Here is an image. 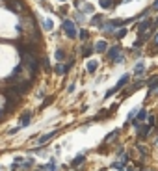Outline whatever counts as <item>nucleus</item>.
Listing matches in <instances>:
<instances>
[{"instance_id": "obj_1", "label": "nucleus", "mask_w": 158, "mask_h": 171, "mask_svg": "<svg viewBox=\"0 0 158 171\" xmlns=\"http://www.w3.org/2000/svg\"><path fill=\"white\" fill-rule=\"evenodd\" d=\"M63 32L67 34V37H69V39H74V37H76L74 22H73V21H69V19H65V21H63Z\"/></svg>"}, {"instance_id": "obj_2", "label": "nucleus", "mask_w": 158, "mask_h": 171, "mask_svg": "<svg viewBox=\"0 0 158 171\" xmlns=\"http://www.w3.org/2000/svg\"><path fill=\"white\" fill-rule=\"evenodd\" d=\"M151 26H154V21H151V19H145V21H141L140 24H138V30H140V36L141 34H145L147 30H149Z\"/></svg>"}, {"instance_id": "obj_3", "label": "nucleus", "mask_w": 158, "mask_h": 171, "mask_svg": "<svg viewBox=\"0 0 158 171\" xmlns=\"http://www.w3.org/2000/svg\"><path fill=\"white\" fill-rule=\"evenodd\" d=\"M71 65H73V60H71V62H69L67 65H62V63H60V65H56V69H54V71L58 73V74H67V73L71 71Z\"/></svg>"}, {"instance_id": "obj_4", "label": "nucleus", "mask_w": 158, "mask_h": 171, "mask_svg": "<svg viewBox=\"0 0 158 171\" xmlns=\"http://www.w3.org/2000/svg\"><path fill=\"white\" fill-rule=\"evenodd\" d=\"M56 134H58V130H52V132H47L45 136H41V138L37 139V143H39V145H45V143L48 142V139H52V138H54Z\"/></svg>"}, {"instance_id": "obj_5", "label": "nucleus", "mask_w": 158, "mask_h": 171, "mask_svg": "<svg viewBox=\"0 0 158 171\" xmlns=\"http://www.w3.org/2000/svg\"><path fill=\"white\" fill-rule=\"evenodd\" d=\"M130 82V74H123V76H121V80H119V82H117V86H115V91H117V89H121V88H125V86L126 84H129Z\"/></svg>"}, {"instance_id": "obj_6", "label": "nucleus", "mask_w": 158, "mask_h": 171, "mask_svg": "<svg viewBox=\"0 0 158 171\" xmlns=\"http://www.w3.org/2000/svg\"><path fill=\"white\" fill-rule=\"evenodd\" d=\"M30 119H32V112H24V115H21V125H22V128L28 127Z\"/></svg>"}, {"instance_id": "obj_7", "label": "nucleus", "mask_w": 158, "mask_h": 171, "mask_svg": "<svg viewBox=\"0 0 158 171\" xmlns=\"http://www.w3.org/2000/svg\"><path fill=\"white\" fill-rule=\"evenodd\" d=\"M84 160H86V156H84L82 153H80V154H76V158L73 160V162H71V165H73V167H76V165H80V164L84 162Z\"/></svg>"}, {"instance_id": "obj_8", "label": "nucleus", "mask_w": 158, "mask_h": 171, "mask_svg": "<svg viewBox=\"0 0 158 171\" xmlns=\"http://www.w3.org/2000/svg\"><path fill=\"white\" fill-rule=\"evenodd\" d=\"M95 50H97V52H104V50H108V45H106L104 41H99L95 45Z\"/></svg>"}, {"instance_id": "obj_9", "label": "nucleus", "mask_w": 158, "mask_h": 171, "mask_svg": "<svg viewBox=\"0 0 158 171\" xmlns=\"http://www.w3.org/2000/svg\"><path fill=\"white\" fill-rule=\"evenodd\" d=\"M143 71H145V65H143V62L136 63V67H134V74H141Z\"/></svg>"}, {"instance_id": "obj_10", "label": "nucleus", "mask_w": 158, "mask_h": 171, "mask_svg": "<svg viewBox=\"0 0 158 171\" xmlns=\"http://www.w3.org/2000/svg\"><path fill=\"white\" fill-rule=\"evenodd\" d=\"M91 54H93V47H91V45L84 47V50H82V56H84V58H89Z\"/></svg>"}, {"instance_id": "obj_11", "label": "nucleus", "mask_w": 158, "mask_h": 171, "mask_svg": "<svg viewBox=\"0 0 158 171\" xmlns=\"http://www.w3.org/2000/svg\"><path fill=\"white\" fill-rule=\"evenodd\" d=\"M147 84H149V88H151V89H156V88H158V76L149 78V82H147Z\"/></svg>"}, {"instance_id": "obj_12", "label": "nucleus", "mask_w": 158, "mask_h": 171, "mask_svg": "<svg viewBox=\"0 0 158 171\" xmlns=\"http://www.w3.org/2000/svg\"><path fill=\"white\" fill-rule=\"evenodd\" d=\"M97 67H99V63H97V62H89V63H88V71H89V73H95Z\"/></svg>"}, {"instance_id": "obj_13", "label": "nucleus", "mask_w": 158, "mask_h": 171, "mask_svg": "<svg viewBox=\"0 0 158 171\" xmlns=\"http://www.w3.org/2000/svg\"><path fill=\"white\" fill-rule=\"evenodd\" d=\"M100 21H103V17H100V15H95V17L91 19V24H93V26H100Z\"/></svg>"}, {"instance_id": "obj_14", "label": "nucleus", "mask_w": 158, "mask_h": 171, "mask_svg": "<svg viewBox=\"0 0 158 171\" xmlns=\"http://www.w3.org/2000/svg\"><path fill=\"white\" fill-rule=\"evenodd\" d=\"M100 6H103L104 9H110L112 6H114V2H112V0H100Z\"/></svg>"}, {"instance_id": "obj_15", "label": "nucleus", "mask_w": 158, "mask_h": 171, "mask_svg": "<svg viewBox=\"0 0 158 171\" xmlns=\"http://www.w3.org/2000/svg\"><path fill=\"white\" fill-rule=\"evenodd\" d=\"M138 151H140L141 154H145V156H147V154H149V149H147L145 145H141V143H138Z\"/></svg>"}, {"instance_id": "obj_16", "label": "nucleus", "mask_w": 158, "mask_h": 171, "mask_svg": "<svg viewBox=\"0 0 158 171\" xmlns=\"http://www.w3.org/2000/svg\"><path fill=\"white\" fill-rule=\"evenodd\" d=\"M56 60H60V62H62V60H65V52H63L62 48L56 50Z\"/></svg>"}, {"instance_id": "obj_17", "label": "nucleus", "mask_w": 158, "mask_h": 171, "mask_svg": "<svg viewBox=\"0 0 158 171\" xmlns=\"http://www.w3.org/2000/svg\"><path fill=\"white\" fill-rule=\"evenodd\" d=\"M145 117H147V112H145V110H141V112L138 110V121H143Z\"/></svg>"}, {"instance_id": "obj_18", "label": "nucleus", "mask_w": 158, "mask_h": 171, "mask_svg": "<svg viewBox=\"0 0 158 171\" xmlns=\"http://www.w3.org/2000/svg\"><path fill=\"white\" fill-rule=\"evenodd\" d=\"M43 26H45V30H52V21H50V19L43 21Z\"/></svg>"}, {"instance_id": "obj_19", "label": "nucleus", "mask_w": 158, "mask_h": 171, "mask_svg": "<svg viewBox=\"0 0 158 171\" xmlns=\"http://www.w3.org/2000/svg\"><path fill=\"white\" fill-rule=\"evenodd\" d=\"M78 36H80V39H82V41H86V39H88V32H86V30H80Z\"/></svg>"}, {"instance_id": "obj_20", "label": "nucleus", "mask_w": 158, "mask_h": 171, "mask_svg": "<svg viewBox=\"0 0 158 171\" xmlns=\"http://www.w3.org/2000/svg\"><path fill=\"white\" fill-rule=\"evenodd\" d=\"M126 36V28H121L119 32H117V39H121V37H125Z\"/></svg>"}, {"instance_id": "obj_21", "label": "nucleus", "mask_w": 158, "mask_h": 171, "mask_svg": "<svg viewBox=\"0 0 158 171\" xmlns=\"http://www.w3.org/2000/svg\"><path fill=\"white\" fill-rule=\"evenodd\" d=\"M84 11H86V13H93V6H91V4H86V6H84Z\"/></svg>"}, {"instance_id": "obj_22", "label": "nucleus", "mask_w": 158, "mask_h": 171, "mask_svg": "<svg viewBox=\"0 0 158 171\" xmlns=\"http://www.w3.org/2000/svg\"><path fill=\"white\" fill-rule=\"evenodd\" d=\"M138 114V110H132V112L129 114V121H132V119H134V115Z\"/></svg>"}, {"instance_id": "obj_23", "label": "nucleus", "mask_w": 158, "mask_h": 171, "mask_svg": "<svg viewBox=\"0 0 158 171\" xmlns=\"http://www.w3.org/2000/svg\"><path fill=\"white\" fill-rule=\"evenodd\" d=\"M152 9H158V0H154V4H152Z\"/></svg>"}, {"instance_id": "obj_24", "label": "nucleus", "mask_w": 158, "mask_h": 171, "mask_svg": "<svg viewBox=\"0 0 158 171\" xmlns=\"http://www.w3.org/2000/svg\"><path fill=\"white\" fill-rule=\"evenodd\" d=\"M154 43L158 45V34H156V36H154Z\"/></svg>"}, {"instance_id": "obj_25", "label": "nucleus", "mask_w": 158, "mask_h": 171, "mask_svg": "<svg viewBox=\"0 0 158 171\" xmlns=\"http://www.w3.org/2000/svg\"><path fill=\"white\" fill-rule=\"evenodd\" d=\"M154 143H156V145H158V138H156V139H154Z\"/></svg>"}, {"instance_id": "obj_26", "label": "nucleus", "mask_w": 158, "mask_h": 171, "mask_svg": "<svg viewBox=\"0 0 158 171\" xmlns=\"http://www.w3.org/2000/svg\"><path fill=\"white\" fill-rule=\"evenodd\" d=\"M123 2H130V0H123Z\"/></svg>"}, {"instance_id": "obj_27", "label": "nucleus", "mask_w": 158, "mask_h": 171, "mask_svg": "<svg viewBox=\"0 0 158 171\" xmlns=\"http://www.w3.org/2000/svg\"><path fill=\"white\" fill-rule=\"evenodd\" d=\"M100 171H104V169H100Z\"/></svg>"}]
</instances>
